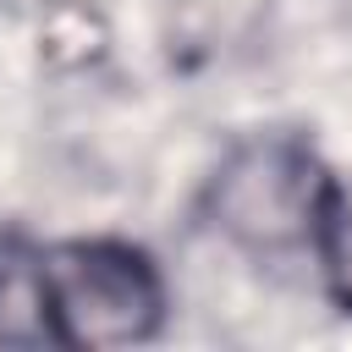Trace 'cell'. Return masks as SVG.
<instances>
[{
  "label": "cell",
  "mask_w": 352,
  "mask_h": 352,
  "mask_svg": "<svg viewBox=\"0 0 352 352\" xmlns=\"http://www.w3.org/2000/svg\"><path fill=\"white\" fill-rule=\"evenodd\" d=\"M336 204V182L319 154L292 132H258L236 143L209 176L204 214L248 253H292L314 248L324 209Z\"/></svg>",
  "instance_id": "1"
},
{
  "label": "cell",
  "mask_w": 352,
  "mask_h": 352,
  "mask_svg": "<svg viewBox=\"0 0 352 352\" xmlns=\"http://www.w3.org/2000/svg\"><path fill=\"white\" fill-rule=\"evenodd\" d=\"M55 346H138L165 324V280L138 242L72 236L38 248Z\"/></svg>",
  "instance_id": "2"
},
{
  "label": "cell",
  "mask_w": 352,
  "mask_h": 352,
  "mask_svg": "<svg viewBox=\"0 0 352 352\" xmlns=\"http://www.w3.org/2000/svg\"><path fill=\"white\" fill-rule=\"evenodd\" d=\"M0 341L11 346H55V319H50V292H44V264L38 248H11L0 253Z\"/></svg>",
  "instance_id": "3"
},
{
  "label": "cell",
  "mask_w": 352,
  "mask_h": 352,
  "mask_svg": "<svg viewBox=\"0 0 352 352\" xmlns=\"http://www.w3.org/2000/svg\"><path fill=\"white\" fill-rule=\"evenodd\" d=\"M38 50L55 72H82L110 50V22L88 0H50L38 11Z\"/></svg>",
  "instance_id": "4"
},
{
  "label": "cell",
  "mask_w": 352,
  "mask_h": 352,
  "mask_svg": "<svg viewBox=\"0 0 352 352\" xmlns=\"http://www.w3.org/2000/svg\"><path fill=\"white\" fill-rule=\"evenodd\" d=\"M314 253H319V270H324L330 297L352 314V204L341 192H336V204L324 209V220L314 231Z\"/></svg>",
  "instance_id": "5"
},
{
  "label": "cell",
  "mask_w": 352,
  "mask_h": 352,
  "mask_svg": "<svg viewBox=\"0 0 352 352\" xmlns=\"http://www.w3.org/2000/svg\"><path fill=\"white\" fill-rule=\"evenodd\" d=\"M11 6H16V11H33V16H38V11L50 6V0H11Z\"/></svg>",
  "instance_id": "6"
}]
</instances>
